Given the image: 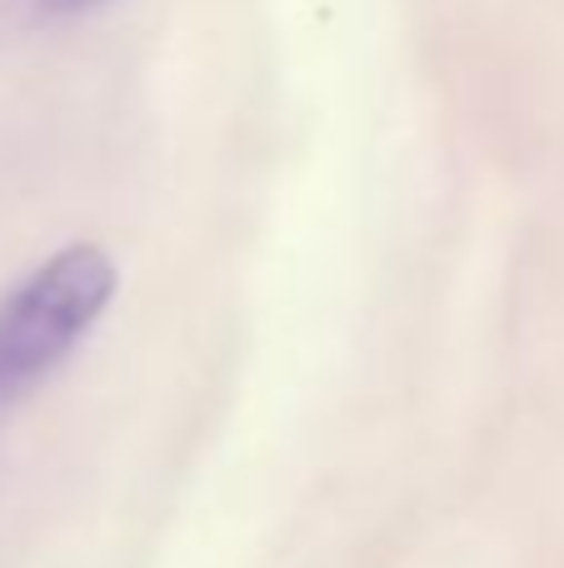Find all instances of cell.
Here are the masks:
<instances>
[{
    "mask_svg": "<svg viewBox=\"0 0 564 568\" xmlns=\"http://www.w3.org/2000/svg\"><path fill=\"white\" fill-rule=\"evenodd\" d=\"M115 294V265L95 245H66L0 304V399L46 379L90 334Z\"/></svg>",
    "mask_w": 564,
    "mask_h": 568,
    "instance_id": "1",
    "label": "cell"
}]
</instances>
